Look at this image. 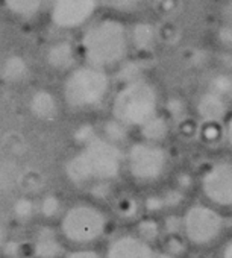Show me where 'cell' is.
<instances>
[{
	"label": "cell",
	"instance_id": "obj_1",
	"mask_svg": "<svg viewBox=\"0 0 232 258\" xmlns=\"http://www.w3.org/2000/svg\"><path fill=\"white\" fill-rule=\"evenodd\" d=\"M125 166V154L102 136H96L73 155L65 167L67 178L78 185L106 184L117 178Z\"/></svg>",
	"mask_w": 232,
	"mask_h": 258
},
{
	"label": "cell",
	"instance_id": "obj_2",
	"mask_svg": "<svg viewBox=\"0 0 232 258\" xmlns=\"http://www.w3.org/2000/svg\"><path fill=\"white\" fill-rule=\"evenodd\" d=\"M129 46V31L115 19H105L93 23L81 40V49L87 66L102 70L122 62L128 55Z\"/></svg>",
	"mask_w": 232,
	"mask_h": 258
},
{
	"label": "cell",
	"instance_id": "obj_3",
	"mask_svg": "<svg viewBox=\"0 0 232 258\" xmlns=\"http://www.w3.org/2000/svg\"><path fill=\"white\" fill-rule=\"evenodd\" d=\"M160 109V94L157 87L140 78L126 82L115 93L111 103L112 118L120 121L126 127H141L155 115Z\"/></svg>",
	"mask_w": 232,
	"mask_h": 258
},
{
	"label": "cell",
	"instance_id": "obj_4",
	"mask_svg": "<svg viewBox=\"0 0 232 258\" xmlns=\"http://www.w3.org/2000/svg\"><path fill=\"white\" fill-rule=\"evenodd\" d=\"M108 228L105 211L88 202H79L64 211L59 220V234L64 241L76 247H88L103 237Z\"/></svg>",
	"mask_w": 232,
	"mask_h": 258
},
{
	"label": "cell",
	"instance_id": "obj_5",
	"mask_svg": "<svg viewBox=\"0 0 232 258\" xmlns=\"http://www.w3.org/2000/svg\"><path fill=\"white\" fill-rule=\"evenodd\" d=\"M109 88L111 79L105 70L82 66L68 72L62 85V96L68 108L82 111L100 105Z\"/></svg>",
	"mask_w": 232,
	"mask_h": 258
},
{
	"label": "cell",
	"instance_id": "obj_6",
	"mask_svg": "<svg viewBox=\"0 0 232 258\" xmlns=\"http://www.w3.org/2000/svg\"><path fill=\"white\" fill-rule=\"evenodd\" d=\"M224 229V219L209 204H193L182 214V234L190 244L208 246L214 243Z\"/></svg>",
	"mask_w": 232,
	"mask_h": 258
},
{
	"label": "cell",
	"instance_id": "obj_7",
	"mask_svg": "<svg viewBox=\"0 0 232 258\" xmlns=\"http://www.w3.org/2000/svg\"><path fill=\"white\" fill-rule=\"evenodd\" d=\"M167 164L169 157L164 148L144 140L134 143L125 155V166L138 182L157 181L166 172Z\"/></svg>",
	"mask_w": 232,
	"mask_h": 258
},
{
	"label": "cell",
	"instance_id": "obj_8",
	"mask_svg": "<svg viewBox=\"0 0 232 258\" xmlns=\"http://www.w3.org/2000/svg\"><path fill=\"white\" fill-rule=\"evenodd\" d=\"M200 190L217 210L232 208V161H217L209 166L200 179Z\"/></svg>",
	"mask_w": 232,
	"mask_h": 258
},
{
	"label": "cell",
	"instance_id": "obj_9",
	"mask_svg": "<svg viewBox=\"0 0 232 258\" xmlns=\"http://www.w3.org/2000/svg\"><path fill=\"white\" fill-rule=\"evenodd\" d=\"M97 5V0H53L50 19L58 28L73 29L90 20Z\"/></svg>",
	"mask_w": 232,
	"mask_h": 258
},
{
	"label": "cell",
	"instance_id": "obj_10",
	"mask_svg": "<svg viewBox=\"0 0 232 258\" xmlns=\"http://www.w3.org/2000/svg\"><path fill=\"white\" fill-rule=\"evenodd\" d=\"M105 258H157V252L137 234H122L108 244Z\"/></svg>",
	"mask_w": 232,
	"mask_h": 258
},
{
	"label": "cell",
	"instance_id": "obj_11",
	"mask_svg": "<svg viewBox=\"0 0 232 258\" xmlns=\"http://www.w3.org/2000/svg\"><path fill=\"white\" fill-rule=\"evenodd\" d=\"M62 237L59 231H55L53 228L43 226L37 231L34 241H32V250L37 258H64V244Z\"/></svg>",
	"mask_w": 232,
	"mask_h": 258
},
{
	"label": "cell",
	"instance_id": "obj_12",
	"mask_svg": "<svg viewBox=\"0 0 232 258\" xmlns=\"http://www.w3.org/2000/svg\"><path fill=\"white\" fill-rule=\"evenodd\" d=\"M196 111L202 121L223 123V120L227 114V100L206 90L197 99Z\"/></svg>",
	"mask_w": 232,
	"mask_h": 258
},
{
	"label": "cell",
	"instance_id": "obj_13",
	"mask_svg": "<svg viewBox=\"0 0 232 258\" xmlns=\"http://www.w3.org/2000/svg\"><path fill=\"white\" fill-rule=\"evenodd\" d=\"M46 59H47V64L55 70L71 72L76 62V52L70 41H56L47 49Z\"/></svg>",
	"mask_w": 232,
	"mask_h": 258
},
{
	"label": "cell",
	"instance_id": "obj_14",
	"mask_svg": "<svg viewBox=\"0 0 232 258\" xmlns=\"http://www.w3.org/2000/svg\"><path fill=\"white\" fill-rule=\"evenodd\" d=\"M29 109L40 120H52L58 114L56 97L47 90H38L31 96Z\"/></svg>",
	"mask_w": 232,
	"mask_h": 258
},
{
	"label": "cell",
	"instance_id": "obj_15",
	"mask_svg": "<svg viewBox=\"0 0 232 258\" xmlns=\"http://www.w3.org/2000/svg\"><path fill=\"white\" fill-rule=\"evenodd\" d=\"M157 38H158L157 28L147 22H140V23L134 25L132 29L129 31L131 44L141 52L152 50L155 47Z\"/></svg>",
	"mask_w": 232,
	"mask_h": 258
},
{
	"label": "cell",
	"instance_id": "obj_16",
	"mask_svg": "<svg viewBox=\"0 0 232 258\" xmlns=\"http://www.w3.org/2000/svg\"><path fill=\"white\" fill-rule=\"evenodd\" d=\"M140 133L144 142L161 145V142L166 140L169 136V121L166 120V117L158 114L140 127Z\"/></svg>",
	"mask_w": 232,
	"mask_h": 258
},
{
	"label": "cell",
	"instance_id": "obj_17",
	"mask_svg": "<svg viewBox=\"0 0 232 258\" xmlns=\"http://www.w3.org/2000/svg\"><path fill=\"white\" fill-rule=\"evenodd\" d=\"M2 75L8 82H22L28 76V64L23 56L11 55L2 66Z\"/></svg>",
	"mask_w": 232,
	"mask_h": 258
},
{
	"label": "cell",
	"instance_id": "obj_18",
	"mask_svg": "<svg viewBox=\"0 0 232 258\" xmlns=\"http://www.w3.org/2000/svg\"><path fill=\"white\" fill-rule=\"evenodd\" d=\"M7 8L22 17H32L44 5V0H4Z\"/></svg>",
	"mask_w": 232,
	"mask_h": 258
},
{
	"label": "cell",
	"instance_id": "obj_19",
	"mask_svg": "<svg viewBox=\"0 0 232 258\" xmlns=\"http://www.w3.org/2000/svg\"><path fill=\"white\" fill-rule=\"evenodd\" d=\"M208 91L229 100L232 97V75L229 73H217L209 79Z\"/></svg>",
	"mask_w": 232,
	"mask_h": 258
},
{
	"label": "cell",
	"instance_id": "obj_20",
	"mask_svg": "<svg viewBox=\"0 0 232 258\" xmlns=\"http://www.w3.org/2000/svg\"><path fill=\"white\" fill-rule=\"evenodd\" d=\"M197 134L200 136V140H203L206 145H215L218 140L224 139V127L221 129V123H206L202 121Z\"/></svg>",
	"mask_w": 232,
	"mask_h": 258
},
{
	"label": "cell",
	"instance_id": "obj_21",
	"mask_svg": "<svg viewBox=\"0 0 232 258\" xmlns=\"http://www.w3.org/2000/svg\"><path fill=\"white\" fill-rule=\"evenodd\" d=\"M128 129H129V127H126V126L122 124L120 121L111 118V120L106 121L105 126H103V134H102V137L106 139V140H109V142L114 143V145H119L120 142H123V140L126 139Z\"/></svg>",
	"mask_w": 232,
	"mask_h": 258
},
{
	"label": "cell",
	"instance_id": "obj_22",
	"mask_svg": "<svg viewBox=\"0 0 232 258\" xmlns=\"http://www.w3.org/2000/svg\"><path fill=\"white\" fill-rule=\"evenodd\" d=\"M160 232H161V226L155 219H143L137 223V232L135 234L141 240H144L150 244L160 237Z\"/></svg>",
	"mask_w": 232,
	"mask_h": 258
},
{
	"label": "cell",
	"instance_id": "obj_23",
	"mask_svg": "<svg viewBox=\"0 0 232 258\" xmlns=\"http://www.w3.org/2000/svg\"><path fill=\"white\" fill-rule=\"evenodd\" d=\"M38 211L43 217L46 219H53L59 214L61 211V201L55 195H47L41 199L38 204Z\"/></svg>",
	"mask_w": 232,
	"mask_h": 258
},
{
	"label": "cell",
	"instance_id": "obj_24",
	"mask_svg": "<svg viewBox=\"0 0 232 258\" xmlns=\"http://www.w3.org/2000/svg\"><path fill=\"white\" fill-rule=\"evenodd\" d=\"M38 210V207L34 204L32 199L29 198H22L16 202L14 205V214L20 220H28L34 216V213Z\"/></svg>",
	"mask_w": 232,
	"mask_h": 258
},
{
	"label": "cell",
	"instance_id": "obj_25",
	"mask_svg": "<svg viewBox=\"0 0 232 258\" xmlns=\"http://www.w3.org/2000/svg\"><path fill=\"white\" fill-rule=\"evenodd\" d=\"M97 4L120 13H131L137 10L140 0H97Z\"/></svg>",
	"mask_w": 232,
	"mask_h": 258
},
{
	"label": "cell",
	"instance_id": "obj_26",
	"mask_svg": "<svg viewBox=\"0 0 232 258\" xmlns=\"http://www.w3.org/2000/svg\"><path fill=\"white\" fill-rule=\"evenodd\" d=\"M64 258H103L96 249L91 247H76L65 252Z\"/></svg>",
	"mask_w": 232,
	"mask_h": 258
},
{
	"label": "cell",
	"instance_id": "obj_27",
	"mask_svg": "<svg viewBox=\"0 0 232 258\" xmlns=\"http://www.w3.org/2000/svg\"><path fill=\"white\" fill-rule=\"evenodd\" d=\"M120 211L125 214V216H132L135 211H137V204L132 201V199H125L120 205Z\"/></svg>",
	"mask_w": 232,
	"mask_h": 258
},
{
	"label": "cell",
	"instance_id": "obj_28",
	"mask_svg": "<svg viewBox=\"0 0 232 258\" xmlns=\"http://www.w3.org/2000/svg\"><path fill=\"white\" fill-rule=\"evenodd\" d=\"M220 40L224 44H232V28L230 26H226L220 31Z\"/></svg>",
	"mask_w": 232,
	"mask_h": 258
},
{
	"label": "cell",
	"instance_id": "obj_29",
	"mask_svg": "<svg viewBox=\"0 0 232 258\" xmlns=\"http://www.w3.org/2000/svg\"><path fill=\"white\" fill-rule=\"evenodd\" d=\"M224 140L227 142V145L232 148V117L227 118L226 124H224Z\"/></svg>",
	"mask_w": 232,
	"mask_h": 258
},
{
	"label": "cell",
	"instance_id": "obj_30",
	"mask_svg": "<svg viewBox=\"0 0 232 258\" xmlns=\"http://www.w3.org/2000/svg\"><path fill=\"white\" fill-rule=\"evenodd\" d=\"M220 258H232V238L223 246Z\"/></svg>",
	"mask_w": 232,
	"mask_h": 258
},
{
	"label": "cell",
	"instance_id": "obj_31",
	"mask_svg": "<svg viewBox=\"0 0 232 258\" xmlns=\"http://www.w3.org/2000/svg\"><path fill=\"white\" fill-rule=\"evenodd\" d=\"M157 258H176V256H173L167 252H161V253H157Z\"/></svg>",
	"mask_w": 232,
	"mask_h": 258
},
{
	"label": "cell",
	"instance_id": "obj_32",
	"mask_svg": "<svg viewBox=\"0 0 232 258\" xmlns=\"http://www.w3.org/2000/svg\"><path fill=\"white\" fill-rule=\"evenodd\" d=\"M2 241H4V229L0 228V243H2Z\"/></svg>",
	"mask_w": 232,
	"mask_h": 258
}]
</instances>
